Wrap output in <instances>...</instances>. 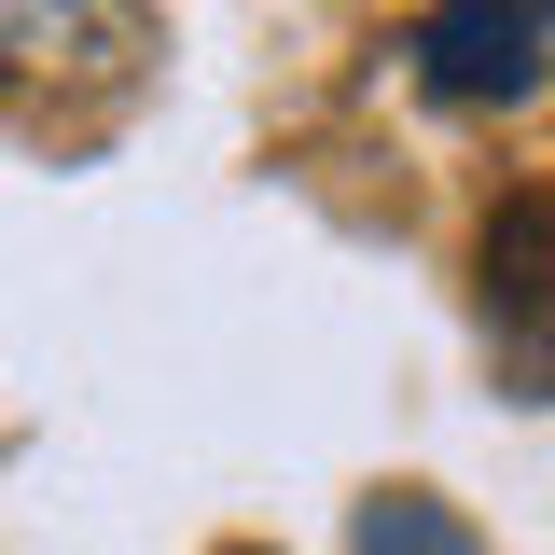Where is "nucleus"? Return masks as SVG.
Masks as SVG:
<instances>
[{
    "label": "nucleus",
    "mask_w": 555,
    "mask_h": 555,
    "mask_svg": "<svg viewBox=\"0 0 555 555\" xmlns=\"http://www.w3.org/2000/svg\"><path fill=\"white\" fill-rule=\"evenodd\" d=\"M486 347L528 403H555V208L542 195L486 222Z\"/></svg>",
    "instance_id": "nucleus-3"
},
{
    "label": "nucleus",
    "mask_w": 555,
    "mask_h": 555,
    "mask_svg": "<svg viewBox=\"0 0 555 555\" xmlns=\"http://www.w3.org/2000/svg\"><path fill=\"white\" fill-rule=\"evenodd\" d=\"M153 83V14L139 0H0V98L28 112H98Z\"/></svg>",
    "instance_id": "nucleus-1"
},
{
    "label": "nucleus",
    "mask_w": 555,
    "mask_h": 555,
    "mask_svg": "<svg viewBox=\"0 0 555 555\" xmlns=\"http://www.w3.org/2000/svg\"><path fill=\"white\" fill-rule=\"evenodd\" d=\"M347 555H486L430 486H389V500H361V528H347Z\"/></svg>",
    "instance_id": "nucleus-4"
},
{
    "label": "nucleus",
    "mask_w": 555,
    "mask_h": 555,
    "mask_svg": "<svg viewBox=\"0 0 555 555\" xmlns=\"http://www.w3.org/2000/svg\"><path fill=\"white\" fill-rule=\"evenodd\" d=\"M542 56H555V0H430V14H416V83H430L444 112L528 98Z\"/></svg>",
    "instance_id": "nucleus-2"
}]
</instances>
